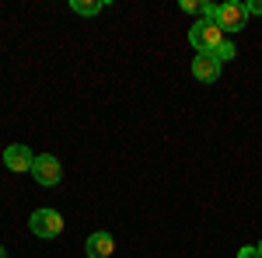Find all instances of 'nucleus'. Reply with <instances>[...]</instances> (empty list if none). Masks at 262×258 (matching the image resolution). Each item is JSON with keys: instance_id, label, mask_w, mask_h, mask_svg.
<instances>
[{"instance_id": "nucleus-1", "label": "nucleus", "mask_w": 262, "mask_h": 258, "mask_svg": "<svg viewBox=\"0 0 262 258\" xmlns=\"http://www.w3.org/2000/svg\"><path fill=\"white\" fill-rule=\"evenodd\" d=\"M189 42H192V49L196 53H213L217 45L224 42V32H221V25L217 21H196L192 28H189Z\"/></svg>"}, {"instance_id": "nucleus-2", "label": "nucleus", "mask_w": 262, "mask_h": 258, "mask_svg": "<svg viewBox=\"0 0 262 258\" xmlns=\"http://www.w3.org/2000/svg\"><path fill=\"white\" fill-rule=\"evenodd\" d=\"M28 227H32L35 238H60L63 234V217L56 209H35L32 220H28Z\"/></svg>"}, {"instance_id": "nucleus-3", "label": "nucleus", "mask_w": 262, "mask_h": 258, "mask_svg": "<svg viewBox=\"0 0 262 258\" xmlns=\"http://www.w3.org/2000/svg\"><path fill=\"white\" fill-rule=\"evenodd\" d=\"M32 178L39 181V185H60V178H63L60 160L53 157V154H39L35 164H32Z\"/></svg>"}, {"instance_id": "nucleus-4", "label": "nucleus", "mask_w": 262, "mask_h": 258, "mask_svg": "<svg viewBox=\"0 0 262 258\" xmlns=\"http://www.w3.org/2000/svg\"><path fill=\"white\" fill-rule=\"evenodd\" d=\"M245 4H217V25H221V32L227 35V32H242L245 28Z\"/></svg>"}, {"instance_id": "nucleus-5", "label": "nucleus", "mask_w": 262, "mask_h": 258, "mask_svg": "<svg viewBox=\"0 0 262 258\" xmlns=\"http://www.w3.org/2000/svg\"><path fill=\"white\" fill-rule=\"evenodd\" d=\"M192 77L200 80V84H213V80L221 77V63L213 60L210 53H200V56L192 60Z\"/></svg>"}, {"instance_id": "nucleus-6", "label": "nucleus", "mask_w": 262, "mask_h": 258, "mask_svg": "<svg viewBox=\"0 0 262 258\" xmlns=\"http://www.w3.org/2000/svg\"><path fill=\"white\" fill-rule=\"evenodd\" d=\"M4 164H7L11 171H32L35 157H32V150H28L25 143H14V147H7V154H4Z\"/></svg>"}, {"instance_id": "nucleus-7", "label": "nucleus", "mask_w": 262, "mask_h": 258, "mask_svg": "<svg viewBox=\"0 0 262 258\" xmlns=\"http://www.w3.org/2000/svg\"><path fill=\"white\" fill-rule=\"evenodd\" d=\"M84 251H88V258H108L112 251H116V241H112V234L98 230V234H91V238H88Z\"/></svg>"}, {"instance_id": "nucleus-8", "label": "nucleus", "mask_w": 262, "mask_h": 258, "mask_svg": "<svg viewBox=\"0 0 262 258\" xmlns=\"http://www.w3.org/2000/svg\"><path fill=\"white\" fill-rule=\"evenodd\" d=\"M210 56H213L217 63H227V60H234V56H238V49H234V42H231V39H224L221 45L210 53Z\"/></svg>"}, {"instance_id": "nucleus-9", "label": "nucleus", "mask_w": 262, "mask_h": 258, "mask_svg": "<svg viewBox=\"0 0 262 258\" xmlns=\"http://www.w3.org/2000/svg\"><path fill=\"white\" fill-rule=\"evenodd\" d=\"M70 7H74L77 14H84V18H95V14H98L101 7H105V4H101V0H95V4H91V0H74Z\"/></svg>"}, {"instance_id": "nucleus-10", "label": "nucleus", "mask_w": 262, "mask_h": 258, "mask_svg": "<svg viewBox=\"0 0 262 258\" xmlns=\"http://www.w3.org/2000/svg\"><path fill=\"white\" fill-rule=\"evenodd\" d=\"M238 258H262V255H259V248H255V244H245L242 251H238Z\"/></svg>"}, {"instance_id": "nucleus-11", "label": "nucleus", "mask_w": 262, "mask_h": 258, "mask_svg": "<svg viewBox=\"0 0 262 258\" xmlns=\"http://www.w3.org/2000/svg\"><path fill=\"white\" fill-rule=\"evenodd\" d=\"M182 11H189V14H200L203 4H196V0H182Z\"/></svg>"}, {"instance_id": "nucleus-12", "label": "nucleus", "mask_w": 262, "mask_h": 258, "mask_svg": "<svg viewBox=\"0 0 262 258\" xmlns=\"http://www.w3.org/2000/svg\"><path fill=\"white\" fill-rule=\"evenodd\" d=\"M245 14H259V18H262V0H252V4H245Z\"/></svg>"}, {"instance_id": "nucleus-13", "label": "nucleus", "mask_w": 262, "mask_h": 258, "mask_svg": "<svg viewBox=\"0 0 262 258\" xmlns=\"http://www.w3.org/2000/svg\"><path fill=\"white\" fill-rule=\"evenodd\" d=\"M0 258H7V251H4V248H0Z\"/></svg>"}, {"instance_id": "nucleus-14", "label": "nucleus", "mask_w": 262, "mask_h": 258, "mask_svg": "<svg viewBox=\"0 0 262 258\" xmlns=\"http://www.w3.org/2000/svg\"><path fill=\"white\" fill-rule=\"evenodd\" d=\"M255 248H259V255H262V241H259V244H255Z\"/></svg>"}]
</instances>
